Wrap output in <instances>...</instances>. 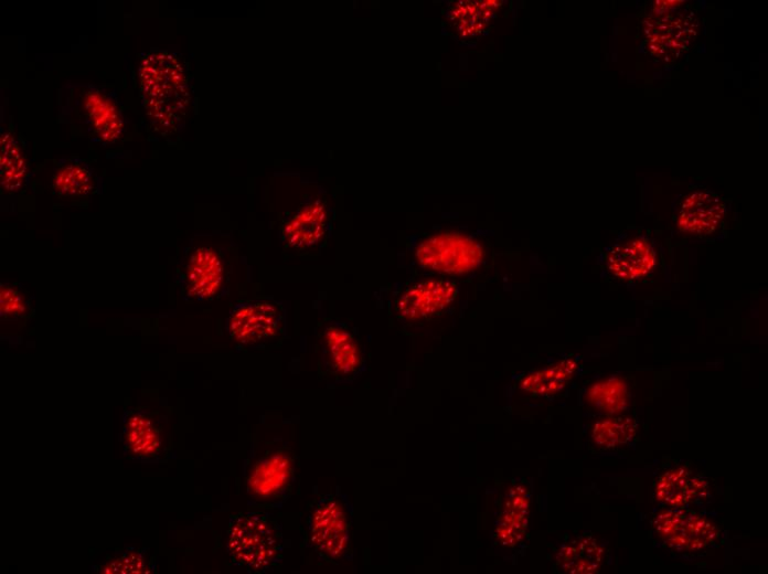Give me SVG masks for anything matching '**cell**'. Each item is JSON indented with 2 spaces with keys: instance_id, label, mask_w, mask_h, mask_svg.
<instances>
[{
  "instance_id": "6da1fadb",
  "label": "cell",
  "mask_w": 768,
  "mask_h": 574,
  "mask_svg": "<svg viewBox=\"0 0 768 574\" xmlns=\"http://www.w3.org/2000/svg\"><path fill=\"white\" fill-rule=\"evenodd\" d=\"M141 99L150 121L162 132H172L184 118L190 102L188 78L173 54L153 52L140 64Z\"/></svg>"
},
{
  "instance_id": "7a4b0ae2",
  "label": "cell",
  "mask_w": 768,
  "mask_h": 574,
  "mask_svg": "<svg viewBox=\"0 0 768 574\" xmlns=\"http://www.w3.org/2000/svg\"><path fill=\"white\" fill-rule=\"evenodd\" d=\"M227 551L232 561L254 573L274 567L282 553V534L276 519L263 511L233 515Z\"/></svg>"
},
{
  "instance_id": "3957f363",
  "label": "cell",
  "mask_w": 768,
  "mask_h": 574,
  "mask_svg": "<svg viewBox=\"0 0 768 574\" xmlns=\"http://www.w3.org/2000/svg\"><path fill=\"white\" fill-rule=\"evenodd\" d=\"M61 113L72 116L94 141L113 144L125 129V117L117 94L93 84L75 85L66 93Z\"/></svg>"
},
{
  "instance_id": "277c9868",
  "label": "cell",
  "mask_w": 768,
  "mask_h": 574,
  "mask_svg": "<svg viewBox=\"0 0 768 574\" xmlns=\"http://www.w3.org/2000/svg\"><path fill=\"white\" fill-rule=\"evenodd\" d=\"M484 256V248L476 238L459 232L433 234L415 248L416 261L423 268L454 276L477 269Z\"/></svg>"
},
{
  "instance_id": "5b68a950",
  "label": "cell",
  "mask_w": 768,
  "mask_h": 574,
  "mask_svg": "<svg viewBox=\"0 0 768 574\" xmlns=\"http://www.w3.org/2000/svg\"><path fill=\"white\" fill-rule=\"evenodd\" d=\"M350 520L345 506L334 495L317 498L306 519V541L326 562L339 560L349 544Z\"/></svg>"
},
{
  "instance_id": "8992f818",
  "label": "cell",
  "mask_w": 768,
  "mask_h": 574,
  "mask_svg": "<svg viewBox=\"0 0 768 574\" xmlns=\"http://www.w3.org/2000/svg\"><path fill=\"white\" fill-rule=\"evenodd\" d=\"M698 23L693 10L681 4L651 11L643 21L647 46L652 56L673 62L686 53L697 35Z\"/></svg>"
},
{
  "instance_id": "52a82bcc",
  "label": "cell",
  "mask_w": 768,
  "mask_h": 574,
  "mask_svg": "<svg viewBox=\"0 0 768 574\" xmlns=\"http://www.w3.org/2000/svg\"><path fill=\"white\" fill-rule=\"evenodd\" d=\"M282 316L269 301L256 300L238 304L227 320L230 337L244 346H258L274 340L281 330Z\"/></svg>"
},
{
  "instance_id": "ba28073f",
  "label": "cell",
  "mask_w": 768,
  "mask_h": 574,
  "mask_svg": "<svg viewBox=\"0 0 768 574\" xmlns=\"http://www.w3.org/2000/svg\"><path fill=\"white\" fill-rule=\"evenodd\" d=\"M320 368L324 374L349 378L363 364V353L354 333L340 323H327L318 333Z\"/></svg>"
},
{
  "instance_id": "9c48e42d",
  "label": "cell",
  "mask_w": 768,
  "mask_h": 574,
  "mask_svg": "<svg viewBox=\"0 0 768 574\" xmlns=\"http://www.w3.org/2000/svg\"><path fill=\"white\" fill-rule=\"evenodd\" d=\"M179 279L189 298L204 300L215 296L224 279L221 255L211 246L193 249L183 264Z\"/></svg>"
},
{
  "instance_id": "30bf717a",
  "label": "cell",
  "mask_w": 768,
  "mask_h": 574,
  "mask_svg": "<svg viewBox=\"0 0 768 574\" xmlns=\"http://www.w3.org/2000/svg\"><path fill=\"white\" fill-rule=\"evenodd\" d=\"M294 476L291 457L284 451H273L258 459L247 476L248 492L260 501H276L288 490Z\"/></svg>"
},
{
  "instance_id": "8fae6325",
  "label": "cell",
  "mask_w": 768,
  "mask_h": 574,
  "mask_svg": "<svg viewBox=\"0 0 768 574\" xmlns=\"http://www.w3.org/2000/svg\"><path fill=\"white\" fill-rule=\"evenodd\" d=\"M457 294V285L451 280H424L404 291L396 302V311L407 320L429 318L449 307Z\"/></svg>"
},
{
  "instance_id": "7c38bea8",
  "label": "cell",
  "mask_w": 768,
  "mask_h": 574,
  "mask_svg": "<svg viewBox=\"0 0 768 574\" xmlns=\"http://www.w3.org/2000/svg\"><path fill=\"white\" fill-rule=\"evenodd\" d=\"M121 440L127 454L141 460H153L166 450L163 428L147 411H129L124 416Z\"/></svg>"
},
{
  "instance_id": "4fadbf2b",
  "label": "cell",
  "mask_w": 768,
  "mask_h": 574,
  "mask_svg": "<svg viewBox=\"0 0 768 574\" xmlns=\"http://www.w3.org/2000/svg\"><path fill=\"white\" fill-rule=\"evenodd\" d=\"M726 213L723 200L708 190H695L682 201L678 214L681 232L704 236L715 232Z\"/></svg>"
},
{
  "instance_id": "5bb4252c",
  "label": "cell",
  "mask_w": 768,
  "mask_h": 574,
  "mask_svg": "<svg viewBox=\"0 0 768 574\" xmlns=\"http://www.w3.org/2000/svg\"><path fill=\"white\" fill-rule=\"evenodd\" d=\"M655 252L642 238H633L612 247L607 256L609 273L620 280L639 279L653 270Z\"/></svg>"
},
{
  "instance_id": "9a60e30c",
  "label": "cell",
  "mask_w": 768,
  "mask_h": 574,
  "mask_svg": "<svg viewBox=\"0 0 768 574\" xmlns=\"http://www.w3.org/2000/svg\"><path fill=\"white\" fill-rule=\"evenodd\" d=\"M327 210L320 200L303 205L282 226V240L289 248L303 251L317 244L324 234Z\"/></svg>"
},
{
  "instance_id": "2e32d148",
  "label": "cell",
  "mask_w": 768,
  "mask_h": 574,
  "mask_svg": "<svg viewBox=\"0 0 768 574\" xmlns=\"http://www.w3.org/2000/svg\"><path fill=\"white\" fill-rule=\"evenodd\" d=\"M707 486L705 479L693 477L687 467L681 466L665 471L657 479L654 496L658 501L671 508L682 509L701 497Z\"/></svg>"
},
{
  "instance_id": "e0dca14e",
  "label": "cell",
  "mask_w": 768,
  "mask_h": 574,
  "mask_svg": "<svg viewBox=\"0 0 768 574\" xmlns=\"http://www.w3.org/2000/svg\"><path fill=\"white\" fill-rule=\"evenodd\" d=\"M97 183L93 168L79 158H70L58 163L51 179L53 192L70 198H84L94 193Z\"/></svg>"
},
{
  "instance_id": "ac0fdd59",
  "label": "cell",
  "mask_w": 768,
  "mask_h": 574,
  "mask_svg": "<svg viewBox=\"0 0 768 574\" xmlns=\"http://www.w3.org/2000/svg\"><path fill=\"white\" fill-rule=\"evenodd\" d=\"M718 535V529L707 519L685 512L678 530L664 542L678 551L697 552L712 543Z\"/></svg>"
},
{
  "instance_id": "d6986e66",
  "label": "cell",
  "mask_w": 768,
  "mask_h": 574,
  "mask_svg": "<svg viewBox=\"0 0 768 574\" xmlns=\"http://www.w3.org/2000/svg\"><path fill=\"white\" fill-rule=\"evenodd\" d=\"M576 368L575 360L564 359L548 368L526 375L521 381V389L540 396L556 394L566 386Z\"/></svg>"
},
{
  "instance_id": "ffe728a7",
  "label": "cell",
  "mask_w": 768,
  "mask_h": 574,
  "mask_svg": "<svg viewBox=\"0 0 768 574\" xmlns=\"http://www.w3.org/2000/svg\"><path fill=\"white\" fill-rule=\"evenodd\" d=\"M499 3L495 0L461 1L452 7L449 19L462 35H476L489 23Z\"/></svg>"
},
{
  "instance_id": "44dd1931",
  "label": "cell",
  "mask_w": 768,
  "mask_h": 574,
  "mask_svg": "<svg viewBox=\"0 0 768 574\" xmlns=\"http://www.w3.org/2000/svg\"><path fill=\"white\" fill-rule=\"evenodd\" d=\"M26 163L20 145L12 134L1 136L0 182L9 192L19 191L25 180Z\"/></svg>"
},
{
  "instance_id": "7402d4cb",
  "label": "cell",
  "mask_w": 768,
  "mask_h": 574,
  "mask_svg": "<svg viewBox=\"0 0 768 574\" xmlns=\"http://www.w3.org/2000/svg\"><path fill=\"white\" fill-rule=\"evenodd\" d=\"M587 401L598 412L618 415L629 403L627 384L619 378L604 379L588 389Z\"/></svg>"
},
{
  "instance_id": "603a6c76",
  "label": "cell",
  "mask_w": 768,
  "mask_h": 574,
  "mask_svg": "<svg viewBox=\"0 0 768 574\" xmlns=\"http://www.w3.org/2000/svg\"><path fill=\"white\" fill-rule=\"evenodd\" d=\"M637 424L629 417H608L598 421L591 428V440L601 449H611L630 442Z\"/></svg>"
},
{
  "instance_id": "cb8c5ba5",
  "label": "cell",
  "mask_w": 768,
  "mask_h": 574,
  "mask_svg": "<svg viewBox=\"0 0 768 574\" xmlns=\"http://www.w3.org/2000/svg\"><path fill=\"white\" fill-rule=\"evenodd\" d=\"M564 568L570 573L594 572L601 560L602 551L594 541L584 540L567 546L562 552Z\"/></svg>"
},
{
  "instance_id": "d4e9b609",
  "label": "cell",
  "mask_w": 768,
  "mask_h": 574,
  "mask_svg": "<svg viewBox=\"0 0 768 574\" xmlns=\"http://www.w3.org/2000/svg\"><path fill=\"white\" fill-rule=\"evenodd\" d=\"M28 302L24 296L12 285L1 283L0 286V315L1 318H17L26 316Z\"/></svg>"
},
{
  "instance_id": "484cf974",
  "label": "cell",
  "mask_w": 768,
  "mask_h": 574,
  "mask_svg": "<svg viewBox=\"0 0 768 574\" xmlns=\"http://www.w3.org/2000/svg\"><path fill=\"white\" fill-rule=\"evenodd\" d=\"M148 562L139 551L125 552L121 556L106 563L102 567L104 573H145L148 572Z\"/></svg>"
},
{
  "instance_id": "4316f807",
  "label": "cell",
  "mask_w": 768,
  "mask_h": 574,
  "mask_svg": "<svg viewBox=\"0 0 768 574\" xmlns=\"http://www.w3.org/2000/svg\"><path fill=\"white\" fill-rule=\"evenodd\" d=\"M684 515L685 511L681 510V508L666 509L657 514L653 520V528L658 536L664 541L672 536L680 527Z\"/></svg>"
}]
</instances>
